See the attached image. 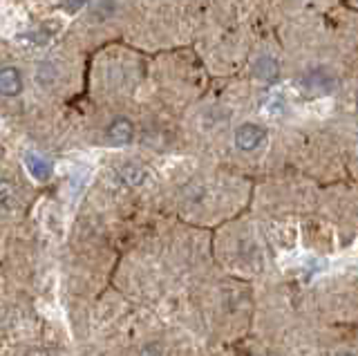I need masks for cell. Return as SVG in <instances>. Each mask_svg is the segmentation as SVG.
<instances>
[{
    "mask_svg": "<svg viewBox=\"0 0 358 356\" xmlns=\"http://www.w3.org/2000/svg\"><path fill=\"white\" fill-rule=\"evenodd\" d=\"M25 356H52V354H50L48 350H41V348H36V350H29Z\"/></svg>",
    "mask_w": 358,
    "mask_h": 356,
    "instance_id": "cell-10",
    "label": "cell"
},
{
    "mask_svg": "<svg viewBox=\"0 0 358 356\" xmlns=\"http://www.w3.org/2000/svg\"><path fill=\"white\" fill-rule=\"evenodd\" d=\"M253 70L257 74V79H262V81H275L278 74H280L278 61L271 59V57H260V59L255 61Z\"/></svg>",
    "mask_w": 358,
    "mask_h": 356,
    "instance_id": "cell-6",
    "label": "cell"
},
{
    "mask_svg": "<svg viewBox=\"0 0 358 356\" xmlns=\"http://www.w3.org/2000/svg\"><path fill=\"white\" fill-rule=\"evenodd\" d=\"M264 139H266V130L257 124H242L238 130H235V146L244 152L260 148Z\"/></svg>",
    "mask_w": 358,
    "mask_h": 356,
    "instance_id": "cell-1",
    "label": "cell"
},
{
    "mask_svg": "<svg viewBox=\"0 0 358 356\" xmlns=\"http://www.w3.org/2000/svg\"><path fill=\"white\" fill-rule=\"evenodd\" d=\"M25 166H27V171H29V175L34 177V180H38V182L50 180L52 164L45 159L43 155H38V152H27L25 155Z\"/></svg>",
    "mask_w": 358,
    "mask_h": 356,
    "instance_id": "cell-3",
    "label": "cell"
},
{
    "mask_svg": "<svg viewBox=\"0 0 358 356\" xmlns=\"http://www.w3.org/2000/svg\"><path fill=\"white\" fill-rule=\"evenodd\" d=\"M139 356H164V345L162 343H148V345H143Z\"/></svg>",
    "mask_w": 358,
    "mask_h": 356,
    "instance_id": "cell-9",
    "label": "cell"
},
{
    "mask_svg": "<svg viewBox=\"0 0 358 356\" xmlns=\"http://www.w3.org/2000/svg\"><path fill=\"white\" fill-rule=\"evenodd\" d=\"M119 177H121V182L128 186H141L145 182V171L137 164H126V166H121Z\"/></svg>",
    "mask_w": 358,
    "mask_h": 356,
    "instance_id": "cell-7",
    "label": "cell"
},
{
    "mask_svg": "<svg viewBox=\"0 0 358 356\" xmlns=\"http://www.w3.org/2000/svg\"><path fill=\"white\" fill-rule=\"evenodd\" d=\"M14 204H16L14 186H11V182H7V180H0V206H3V208H14Z\"/></svg>",
    "mask_w": 358,
    "mask_h": 356,
    "instance_id": "cell-8",
    "label": "cell"
},
{
    "mask_svg": "<svg viewBox=\"0 0 358 356\" xmlns=\"http://www.w3.org/2000/svg\"><path fill=\"white\" fill-rule=\"evenodd\" d=\"M22 90V76L16 68H3L0 70V94L16 97Z\"/></svg>",
    "mask_w": 358,
    "mask_h": 356,
    "instance_id": "cell-4",
    "label": "cell"
},
{
    "mask_svg": "<svg viewBox=\"0 0 358 356\" xmlns=\"http://www.w3.org/2000/svg\"><path fill=\"white\" fill-rule=\"evenodd\" d=\"M132 135H134V128L128 119H115L108 126V141L112 146H126V143L132 141Z\"/></svg>",
    "mask_w": 358,
    "mask_h": 356,
    "instance_id": "cell-2",
    "label": "cell"
},
{
    "mask_svg": "<svg viewBox=\"0 0 358 356\" xmlns=\"http://www.w3.org/2000/svg\"><path fill=\"white\" fill-rule=\"evenodd\" d=\"M305 85H307V90L309 92H316V94H327L331 87H334V79L329 74H324L322 70L318 72H311L307 74V79H305Z\"/></svg>",
    "mask_w": 358,
    "mask_h": 356,
    "instance_id": "cell-5",
    "label": "cell"
},
{
    "mask_svg": "<svg viewBox=\"0 0 358 356\" xmlns=\"http://www.w3.org/2000/svg\"><path fill=\"white\" fill-rule=\"evenodd\" d=\"M336 356H356V354H354V352H338Z\"/></svg>",
    "mask_w": 358,
    "mask_h": 356,
    "instance_id": "cell-11",
    "label": "cell"
}]
</instances>
